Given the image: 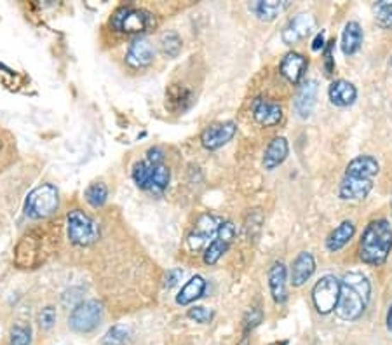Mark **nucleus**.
Instances as JSON below:
<instances>
[{
  "instance_id": "nucleus-1",
  "label": "nucleus",
  "mask_w": 392,
  "mask_h": 345,
  "mask_svg": "<svg viewBox=\"0 0 392 345\" xmlns=\"http://www.w3.org/2000/svg\"><path fill=\"white\" fill-rule=\"evenodd\" d=\"M371 297V284L361 272H349L340 281V297L335 312L340 320L356 321L364 314Z\"/></svg>"
},
{
  "instance_id": "nucleus-2",
  "label": "nucleus",
  "mask_w": 392,
  "mask_h": 345,
  "mask_svg": "<svg viewBox=\"0 0 392 345\" xmlns=\"http://www.w3.org/2000/svg\"><path fill=\"white\" fill-rule=\"evenodd\" d=\"M380 164L371 156H359L347 164L345 176L340 183V197L344 200H361L373 189V180Z\"/></svg>"
},
{
  "instance_id": "nucleus-3",
  "label": "nucleus",
  "mask_w": 392,
  "mask_h": 345,
  "mask_svg": "<svg viewBox=\"0 0 392 345\" xmlns=\"http://www.w3.org/2000/svg\"><path fill=\"white\" fill-rule=\"evenodd\" d=\"M392 249V227L387 220H373L362 232L359 256L368 265H382Z\"/></svg>"
},
{
  "instance_id": "nucleus-4",
  "label": "nucleus",
  "mask_w": 392,
  "mask_h": 345,
  "mask_svg": "<svg viewBox=\"0 0 392 345\" xmlns=\"http://www.w3.org/2000/svg\"><path fill=\"white\" fill-rule=\"evenodd\" d=\"M60 208V197L52 183H42L35 187L25 200V215L28 218L42 220L54 215Z\"/></svg>"
},
{
  "instance_id": "nucleus-5",
  "label": "nucleus",
  "mask_w": 392,
  "mask_h": 345,
  "mask_svg": "<svg viewBox=\"0 0 392 345\" xmlns=\"http://www.w3.org/2000/svg\"><path fill=\"white\" fill-rule=\"evenodd\" d=\"M68 239L75 246H91L100 238V227L83 209H72L67 215Z\"/></svg>"
},
{
  "instance_id": "nucleus-6",
  "label": "nucleus",
  "mask_w": 392,
  "mask_h": 345,
  "mask_svg": "<svg viewBox=\"0 0 392 345\" xmlns=\"http://www.w3.org/2000/svg\"><path fill=\"white\" fill-rule=\"evenodd\" d=\"M110 25L113 30L124 32V34H142L152 25V16L143 9L124 6L113 12Z\"/></svg>"
},
{
  "instance_id": "nucleus-7",
  "label": "nucleus",
  "mask_w": 392,
  "mask_h": 345,
  "mask_svg": "<svg viewBox=\"0 0 392 345\" xmlns=\"http://www.w3.org/2000/svg\"><path fill=\"white\" fill-rule=\"evenodd\" d=\"M101 314H103V307L98 300L80 302L72 311L70 317H68V324L77 333H89L100 324Z\"/></svg>"
},
{
  "instance_id": "nucleus-8",
  "label": "nucleus",
  "mask_w": 392,
  "mask_h": 345,
  "mask_svg": "<svg viewBox=\"0 0 392 345\" xmlns=\"http://www.w3.org/2000/svg\"><path fill=\"white\" fill-rule=\"evenodd\" d=\"M340 297V281L335 275H325L316 282L312 290V300L319 314H329L335 311Z\"/></svg>"
},
{
  "instance_id": "nucleus-9",
  "label": "nucleus",
  "mask_w": 392,
  "mask_h": 345,
  "mask_svg": "<svg viewBox=\"0 0 392 345\" xmlns=\"http://www.w3.org/2000/svg\"><path fill=\"white\" fill-rule=\"evenodd\" d=\"M316 30V18L310 12H300L292 18L283 28V42L287 45H295L305 41L312 32Z\"/></svg>"
},
{
  "instance_id": "nucleus-10",
  "label": "nucleus",
  "mask_w": 392,
  "mask_h": 345,
  "mask_svg": "<svg viewBox=\"0 0 392 345\" xmlns=\"http://www.w3.org/2000/svg\"><path fill=\"white\" fill-rule=\"evenodd\" d=\"M235 238V227L232 222H224L218 227L215 239L209 242V246L206 248L204 253V262L208 265H215L221 256L228 251L230 244L234 242Z\"/></svg>"
},
{
  "instance_id": "nucleus-11",
  "label": "nucleus",
  "mask_w": 392,
  "mask_h": 345,
  "mask_svg": "<svg viewBox=\"0 0 392 345\" xmlns=\"http://www.w3.org/2000/svg\"><path fill=\"white\" fill-rule=\"evenodd\" d=\"M41 238L35 232L23 236L14 251V262L18 267H35L41 262Z\"/></svg>"
},
{
  "instance_id": "nucleus-12",
  "label": "nucleus",
  "mask_w": 392,
  "mask_h": 345,
  "mask_svg": "<svg viewBox=\"0 0 392 345\" xmlns=\"http://www.w3.org/2000/svg\"><path fill=\"white\" fill-rule=\"evenodd\" d=\"M237 126L232 121L227 123L213 124V126L206 127L201 134V143L206 150H218L224 145H227L228 141L234 138Z\"/></svg>"
},
{
  "instance_id": "nucleus-13",
  "label": "nucleus",
  "mask_w": 392,
  "mask_h": 345,
  "mask_svg": "<svg viewBox=\"0 0 392 345\" xmlns=\"http://www.w3.org/2000/svg\"><path fill=\"white\" fill-rule=\"evenodd\" d=\"M153 56H155V51L149 39L138 37L129 44V49L126 52V63L131 68H145L152 63Z\"/></svg>"
},
{
  "instance_id": "nucleus-14",
  "label": "nucleus",
  "mask_w": 392,
  "mask_h": 345,
  "mask_svg": "<svg viewBox=\"0 0 392 345\" xmlns=\"http://www.w3.org/2000/svg\"><path fill=\"white\" fill-rule=\"evenodd\" d=\"M307 67H309V61L307 58H303L302 54L298 52H287L286 56L283 58L281 61V74L283 77L286 79L287 82H292V84H300L305 75Z\"/></svg>"
},
{
  "instance_id": "nucleus-15",
  "label": "nucleus",
  "mask_w": 392,
  "mask_h": 345,
  "mask_svg": "<svg viewBox=\"0 0 392 345\" xmlns=\"http://www.w3.org/2000/svg\"><path fill=\"white\" fill-rule=\"evenodd\" d=\"M318 100V82L307 81L300 85L298 93L295 98V112L300 119H307L312 114Z\"/></svg>"
},
{
  "instance_id": "nucleus-16",
  "label": "nucleus",
  "mask_w": 392,
  "mask_h": 345,
  "mask_svg": "<svg viewBox=\"0 0 392 345\" xmlns=\"http://www.w3.org/2000/svg\"><path fill=\"white\" fill-rule=\"evenodd\" d=\"M253 117L261 126H276V124H279L281 119H283V108H281V105L272 103V101H267L263 100V98H257V100L253 101Z\"/></svg>"
},
{
  "instance_id": "nucleus-17",
  "label": "nucleus",
  "mask_w": 392,
  "mask_h": 345,
  "mask_svg": "<svg viewBox=\"0 0 392 345\" xmlns=\"http://www.w3.org/2000/svg\"><path fill=\"white\" fill-rule=\"evenodd\" d=\"M316 272V260H314V256L310 255L309 251H302L298 253L295 260L292 264V284L295 288H300V286L305 284L312 274Z\"/></svg>"
},
{
  "instance_id": "nucleus-18",
  "label": "nucleus",
  "mask_w": 392,
  "mask_h": 345,
  "mask_svg": "<svg viewBox=\"0 0 392 345\" xmlns=\"http://www.w3.org/2000/svg\"><path fill=\"white\" fill-rule=\"evenodd\" d=\"M329 101L336 107H351L352 103L358 98V90L352 82L344 81V79H338V81L331 82L328 90Z\"/></svg>"
},
{
  "instance_id": "nucleus-19",
  "label": "nucleus",
  "mask_w": 392,
  "mask_h": 345,
  "mask_svg": "<svg viewBox=\"0 0 392 345\" xmlns=\"http://www.w3.org/2000/svg\"><path fill=\"white\" fill-rule=\"evenodd\" d=\"M287 154H290V145H287L286 138H274L265 149V154H263V167L269 171L276 169L277 166H281L286 160Z\"/></svg>"
},
{
  "instance_id": "nucleus-20",
  "label": "nucleus",
  "mask_w": 392,
  "mask_h": 345,
  "mask_svg": "<svg viewBox=\"0 0 392 345\" xmlns=\"http://www.w3.org/2000/svg\"><path fill=\"white\" fill-rule=\"evenodd\" d=\"M286 265L283 262H276L269 271V286L274 302L284 304L287 298L286 293Z\"/></svg>"
},
{
  "instance_id": "nucleus-21",
  "label": "nucleus",
  "mask_w": 392,
  "mask_h": 345,
  "mask_svg": "<svg viewBox=\"0 0 392 345\" xmlns=\"http://www.w3.org/2000/svg\"><path fill=\"white\" fill-rule=\"evenodd\" d=\"M218 227L220 225H217L213 216H201V220H199L197 225H195L194 232H192L190 238H188V246H190L192 249H199L211 236L217 234Z\"/></svg>"
},
{
  "instance_id": "nucleus-22",
  "label": "nucleus",
  "mask_w": 392,
  "mask_h": 345,
  "mask_svg": "<svg viewBox=\"0 0 392 345\" xmlns=\"http://www.w3.org/2000/svg\"><path fill=\"white\" fill-rule=\"evenodd\" d=\"M354 234H356L354 223L345 220V222L340 223V225L333 230L331 234L328 236V239H326V248H328V251L331 253L340 251V249L344 248V246L354 238Z\"/></svg>"
},
{
  "instance_id": "nucleus-23",
  "label": "nucleus",
  "mask_w": 392,
  "mask_h": 345,
  "mask_svg": "<svg viewBox=\"0 0 392 345\" xmlns=\"http://www.w3.org/2000/svg\"><path fill=\"white\" fill-rule=\"evenodd\" d=\"M206 291V281L201 275H194V278L188 279L183 288L179 290V293L176 295V304L178 305H190L192 302H195L197 298H201Z\"/></svg>"
},
{
  "instance_id": "nucleus-24",
  "label": "nucleus",
  "mask_w": 392,
  "mask_h": 345,
  "mask_svg": "<svg viewBox=\"0 0 392 345\" xmlns=\"http://www.w3.org/2000/svg\"><path fill=\"white\" fill-rule=\"evenodd\" d=\"M362 28L358 21H349L342 34V51L345 56H354L361 49Z\"/></svg>"
},
{
  "instance_id": "nucleus-25",
  "label": "nucleus",
  "mask_w": 392,
  "mask_h": 345,
  "mask_svg": "<svg viewBox=\"0 0 392 345\" xmlns=\"http://www.w3.org/2000/svg\"><path fill=\"white\" fill-rule=\"evenodd\" d=\"M192 103V94L187 87L183 85L173 84L168 91H166V105L169 110L173 112H185Z\"/></svg>"
},
{
  "instance_id": "nucleus-26",
  "label": "nucleus",
  "mask_w": 392,
  "mask_h": 345,
  "mask_svg": "<svg viewBox=\"0 0 392 345\" xmlns=\"http://www.w3.org/2000/svg\"><path fill=\"white\" fill-rule=\"evenodd\" d=\"M286 8L287 2H277V0H258L250 6L251 11L261 21H274Z\"/></svg>"
},
{
  "instance_id": "nucleus-27",
  "label": "nucleus",
  "mask_w": 392,
  "mask_h": 345,
  "mask_svg": "<svg viewBox=\"0 0 392 345\" xmlns=\"http://www.w3.org/2000/svg\"><path fill=\"white\" fill-rule=\"evenodd\" d=\"M169 178H171V173H169V167L164 163H155L153 164L152 171V180H150V192L161 194L168 189Z\"/></svg>"
},
{
  "instance_id": "nucleus-28",
  "label": "nucleus",
  "mask_w": 392,
  "mask_h": 345,
  "mask_svg": "<svg viewBox=\"0 0 392 345\" xmlns=\"http://www.w3.org/2000/svg\"><path fill=\"white\" fill-rule=\"evenodd\" d=\"M84 197H86L87 205L91 208H101L107 202V199H109V187L105 185L103 182L91 183L86 189V192H84Z\"/></svg>"
},
{
  "instance_id": "nucleus-29",
  "label": "nucleus",
  "mask_w": 392,
  "mask_h": 345,
  "mask_svg": "<svg viewBox=\"0 0 392 345\" xmlns=\"http://www.w3.org/2000/svg\"><path fill=\"white\" fill-rule=\"evenodd\" d=\"M159 44H161L162 52H164L166 56H169V58H176V56L179 54V51H182V39H179V35L176 34V32H166V34H162Z\"/></svg>"
},
{
  "instance_id": "nucleus-30",
  "label": "nucleus",
  "mask_w": 392,
  "mask_h": 345,
  "mask_svg": "<svg viewBox=\"0 0 392 345\" xmlns=\"http://www.w3.org/2000/svg\"><path fill=\"white\" fill-rule=\"evenodd\" d=\"M127 340H129V330L122 324H116L101 338V345H126Z\"/></svg>"
},
{
  "instance_id": "nucleus-31",
  "label": "nucleus",
  "mask_w": 392,
  "mask_h": 345,
  "mask_svg": "<svg viewBox=\"0 0 392 345\" xmlns=\"http://www.w3.org/2000/svg\"><path fill=\"white\" fill-rule=\"evenodd\" d=\"M375 21L382 28H392V2H377L375 4Z\"/></svg>"
},
{
  "instance_id": "nucleus-32",
  "label": "nucleus",
  "mask_w": 392,
  "mask_h": 345,
  "mask_svg": "<svg viewBox=\"0 0 392 345\" xmlns=\"http://www.w3.org/2000/svg\"><path fill=\"white\" fill-rule=\"evenodd\" d=\"M32 344V331L30 328L16 324L11 328L9 333V345H30Z\"/></svg>"
},
{
  "instance_id": "nucleus-33",
  "label": "nucleus",
  "mask_w": 392,
  "mask_h": 345,
  "mask_svg": "<svg viewBox=\"0 0 392 345\" xmlns=\"http://www.w3.org/2000/svg\"><path fill=\"white\" fill-rule=\"evenodd\" d=\"M188 317L199 324H208L213 320V311L206 307H192L188 309Z\"/></svg>"
},
{
  "instance_id": "nucleus-34",
  "label": "nucleus",
  "mask_w": 392,
  "mask_h": 345,
  "mask_svg": "<svg viewBox=\"0 0 392 345\" xmlns=\"http://www.w3.org/2000/svg\"><path fill=\"white\" fill-rule=\"evenodd\" d=\"M39 321H41V328L51 330V328L54 326V323H56V311H54V307L42 309L41 315H39Z\"/></svg>"
},
{
  "instance_id": "nucleus-35",
  "label": "nucleus",
  "mask_w": 392,
  "mask_h": 345,
  "mask_svg": "<svg viewBox=\"0 0 392 345\" xmlns=\"http://www.w3.org/2000/svg\"><path fill=\"white\" fill-rule=\"evenodd\" d=\"M260 323H261V312L258 311V309H250L246 317H244V330H246V333L250 330H253L254 326H258Z\"/></svg>"
},
{
  "instance_id": "nucleus-36",
  "label": "nucleus",
  "mask_w": 392,
  "mask_h": 345,
  "mask_svg": "<svg viewBox=\"0 0 392 345\" xmlns=\"http://www.w3.org/2000/svg\"><path fill=\"white\" fill-rule=\"evenodd\" d=\"M333 44H335V39L333 41L328 42V45H326L325 49V68H326V74H331L333 68H335V63H333V56H331V51H333Z\"/></svg>"
},
{
  "instance_id": "nucleus-37",
  "label": "nucleus",
  "mask_w": 392,
  "mask_h": 345,
  "mask_svg": "<svg viewBox=\"0 0 392 345\" xmlns=\"http://www.w3.org/2000/svg\"><path fill=\"white\" fill-rule=\"evenodd\" d=\"M182 275H183V271H169L168 278H166V286H168V288H173V286L179 281Z\"/></svg>"
},
{
  "instance_id": "nucleus-38",
  "label": "nucleus",
  "mask_w": 392,
  "mask_h": 345,
  "mask_svg": "<svg viewBox=\"0 0 392 345\" xmlns=\"http://www.w3.org/2000/svg\"><path fill=\"white\" fill-rule=\"evenodd\" d=\"M325 42H326L325 32H321V34H318V37L314 39V42H312V51H321V49L325 48Z\"/></svg>"
},
{
  "instance_id": "nucleus-39",
  "label": "nucleus",
  "mask_w": 392,
  "mask_h": 345,
  "mask_svg": "<svg viewBox=\"0 0 392 345\" xmlns=\"http://www.w3.org/2000/svg\"><path fill=\"white\" fill-rule=\"evenodd\" d=\"M387 330L392 333V305L389 307V312H387Z\"/></svg>"
},
{
  "instance_id": "nucleus-40",
  "label": "nucleus",
  "mask_w": 392,
  "mask_h": 345,
  "mask_svg": "<svg viewBox=\"0 0 392 345\" xmlns=\"http://www.w3.org/2000/svg\"><path fill=\"white\" fill-rule=\"evenodd\" d=\"M391 206H392V199H391Z\"/></svg>"
}]
</instances>
